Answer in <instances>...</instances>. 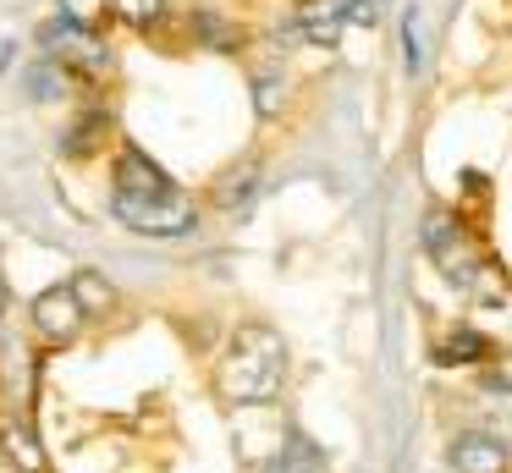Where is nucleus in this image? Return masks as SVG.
<instances>
[{"instance_id": "1", "label": "nucleus", "mask_w": 512, "mask_h": 473, "mask_svg": "<svg viewBox=\"0 0 512 473\" xmlns=\"http://www.w3.org/2000/svg\"><path fill=\"white\" fill-rule=\"evenodd\" d=\"M281 374H287L281 336L270 325H248V330H237L232 352L221 363V391H226V402L254 407V402H270L281 391Z\"/></svg>"}, {"instance_id": "2", "label": "nucleus", "mask_w": 512, "mask_h": 473, "mask_svg": "<svg viewBox=\"0 0 512 473\" xmlns=\"http://www.w3.org/2000/svg\"><path fill=\"white\" fill-rule=\"evenodd\" d=\"M111 215L138 237H182L193 231V198L171 193V198H133V193H111Z\"/></svg>"}, {"instance_id": "3", "label": "nucleus", "mask_w": 512, "mask_h": 473, "mask_svg": "<svg viewBox=\"0 0 512 473\" xmlns=\"http://www.w3.org/2000/svg\"><path fill=\"white\" fill-rule=\"evenodd\" d=\"M111 193H133V198H171V193H177V182H171V176L160 171V165L149 160L144 149H138V143H127L122 160H116Z\"/></svg>"}, {"instance_id": "4", "label": "nucleus", "mask_w": 512, "mask_h": 473, "mask_svg": "<svg viewBox=\"0 0 512 473\" xmlns=\"http://www.w3.org/2000/svg\"><path fill=\"white\" fill-rule=\"evenodd\" d=\"M28 308H34L39 336H50V341H72L83 330V308H78V297H72V286H50V292H39Z\"/></svg>"}, {"instance_id": "5", "label": "nucleus", "mask_w": 512, "mask_h": 473, "mask_svg": "<svg viewBox=\"0 0 512 473\" xmlns=\"http://www.w3.org/2000/svg\"><path fill=\"white\" fill-rule=\"evenodd\" d=\"M446 457H452L457 473H507L512 468V451L496 435H485V429H463Z\"/></svg>"}, {"instance_id": "6", "label": "nucleus", "mask_w": 512, "mask_h": 473, "mask_svg": "<svg viewBox=\"0 0 512 473\" xmlns=\"http://www.w3.org/2000/svg\"><path fill=\"white\" fill-rule=\"evenodd\" d=\"M347 22H353V0H309V6L292 17V39H303V44H336Z\"/></svg>"}, {"instance_id": "7", "label": "nucleus", "mask_w": 512, "mask_h": 473, "mask_svg": "<svg viewBox=\"0 0 512 473\" xmlns=\"http://www.w3.org/2000/svg\"><path fill=\"white\" fill-rule=\"evenodd\" d=\"M105 132H111V116H105V110H89V116H78L61 132V154H67V160H89L105 143Z\"/></svg>"}, {"instance_id": "8", "label": "nucleus", "mask_w": 512, "mask_h": 473, "mask_svg": "<svg viewBox=\"0 0 512 473\" xmlns=\"http://www.w3.org/2000/svg\"><path fill=\"white\" fill-rule=\"evenodd\" d=\"M72 94V66L67 61H34L28 66V99H39V105H50V99H67Z\"/></svg>"}, {"instance_id": "9", "label": "nucleus", "mask_w": 512, "mask_h": 473, "mask_svg": "<svg viewBox=\"0 0 512 473\" xmlns=\"http://www.w3.org/2000/svg\"><path fill=\"white\" fill-rule=\"evenodd\" d=\"M265 473H325V457H320V446H314V440L287 435V446L265 462Z\"/></svg>"}, {"instance_id": "10", "label": "nucleus", "mask_w": 512, "mask_h": 473, "mask_svg": "<svg viewBox=\"0 0 512 473\" xmlns=\"http://www.w3.org/2000/svg\"><path fill=\"white\" fill-rule=\"evenodd\" d=\"M72 297H78V308H83V319H94V314H105V308H111L116 303V286L111 281H105V275L100 270H78V275H72Z\"/></svg>"}, {"instance_id": "11", "label": "nucleus", "mask_w": 512, "mask_h": 473, "mask_svg": "<svg viewBox=\"0 0 512 473\" xmlns=\"http://www.w3.org/2000/svg\"><path fill=\"white\" fill-rule=\"evenodd\" d=\"M402 66H408L413 77L424 72V6L402 11Z\"/></svg>"}, {"instance_id": "12", "label": "nucleus", "mask_w": 512, "mask_h": 473, "mask_svg": "<svg viewBox=\"0 0 512 473\" xmlns=\"http://www.w3.org/2000/svg\"><path fill=\"white\" fill-rule=\"evenodd\" d=\"M111 11V0H56V17L61 22H72V28H83V33H94V22Z\"/></svg>"}, {"instance_id": "13", "label": "nucleus", "mask_w": 512, "mask_h": 473, "mask_svg": "<svg viewBox=\"0 0 512 473\" xmlns=\"http://www.w3.org/2000/svg\"><path fill=\"white\" fill-rule=\"evenodd\" d=\"M111 11L122 22H133V28H149V22L166 17V0H111Z\"/></svg>"}, {"instance_id": "14", "label": "nucleus", "mask_w": 512, "mask_h": 473, "mask_svg": "<svg viewBox=\"0 0 512 473\" xmlns=\"http://www.w3.org/2000/svg\"><path fill=\"white\" fill-rule=\"evenodd\" d=\"M6 446H12V457H23V468H28V473L45 468V457H39V446L28 440V429H12V435H6Z\"/></svg>"}, {"instance_id": "15", "label": "nucleus", "mask_w": 512, "mask_h": 473, "mask_svg": "<svg viewBox=\"0 0 512 473\" xmlns=\"http://www.w3.org/2000/svg\"><path fill=\"white\" fill-rule=\"evenodd\" d=\"M276 83H281V77H259V83H254V99H259V116H270V110H276Z\"/></svg>"}]
</instances>
